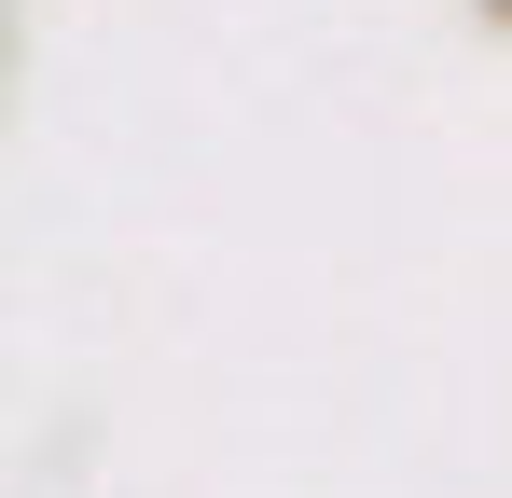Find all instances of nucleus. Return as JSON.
Wrapping results in <instances>:
<instances>
[{"mask_svg":"<svg viewBox=\"0 0 512 498\" xmlns=\"http://www.w3.org/2000/svg\"><path fill=\"white\" fill-rule=\"evenodd\" d=\"M499 14H512V0H499Z\"/></svg>","mask_w":512,"mask_h":498,"instance_id":"nucleus-1","label":"nucleus"}]
</instances>
